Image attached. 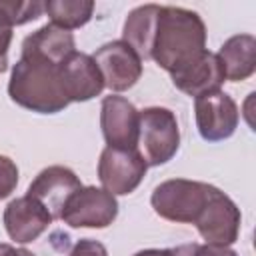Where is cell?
I'll list each match as a JSON object with an SVG mask.
<instances>
[{
	"label": "cell",
	"mask_w": 256,
	"mask_h": 256,
	"mask_svg": "<svg viewBox=\"0 0 256 256\" xmlns=\"http://www.w3.org/2000/svg\"><path fill=\"white\" fill-rule=\"evenodd\" d=\"M68 256H108V252H106L104 244H100L98 240L84 238L72 246Z\"/></svg>",
	"instance_id": "obj_21"
},
{
	"label": "cell",
	"mask_w": 256,
	"mask_h": 256,
	"mask_svg": "<svg viewBox=\"0 0 256 256\" xmlns=\"http://www.w3.org/2000/svg\"><path fill=\"white\" fill-rule=\"evenodd\" d=\"M82 188L80 178L66 166H48L44 168L28 186V196L36 198L52 218L60 220V214L68 202V198Z\"/></svg>",
	"instance_id": "obj_12"
},
{
	"label": "cell",
	"mask_w": 256,
	"mask_h": 256,
	"mask_svg": "<svg viewBox=\"0 0 256 256\" xmlns=\"http://www.w3.org/2000/svg\"><path fill=\"white\" fill-rule=\"evenodd\" d=\"M52 214L32 196H20L4 208V228L10 240L18 244H28L36 240L50 224Z\"/></svg>",
	"instance_id": "obj_13"
},
{
	"label": "cell",
	"mask_w": 256,
	"mask_h": 256,
	"mask_svg": "<svg viewBox=\"0 0 256 256\" xmlns=\"http://www.w3.org/2000/svg\"><path fill=\"white\" fill-rule=\"evenodd\" d=\"M44 12L50 18V24L62 30H74L84 26L94 12L92 0H48L44 2Z\"/></svg>",
	"instance_id": "obj_18"
},
{
	"label": "cell",
	"mask_w": 256,
	"mask_h": 256,
	"mask_svg": "<svg viewBox=\"0 0 256 256\" xmlns=\"http://www.w3.org/2000/svg\"><path fill=\"white\" fill-rule=\"evenodd\" d=\"M92 58L102 72L104 86H108L112 92L132 88L142 76V60L124 40H114L100 46Z\"/></svg>",
	"instance_id": "obj_9"
},
{
	"label": "cell",
	"mask_w": 256,
	"mask_h": 256,
	"mask_svg": "<svg viewBox=\"0 0 256 256\" xmlns=\"http://www.w3.org/2000/svg\"><path fill=\"white\" fill-rule=\"evenodd\" d=\"M198 244H182L176 248H168V256H196Z\"/></svg>",
	"instance_id": "obj_23"
},
{
	"label": "cell",
	"mask_w": 256,
	"mask_h": 256,
	"mask_svg": "<svg viewBox=\"0 0 256 256\" xmlns=\"http://www.w3.org/2000/svg\"><path fill=\"white\" fill-rule=\"evenodd\" d=\"M134 256H168V250H156V248H148V250H140Z\"/></svg>",
	"instance_id": "obj_25"
},
{
	"label": "cell",
	"mask_w": 256,
	"mask_h": 256,
	"mask_svg": "<svg viewBox=\"0 0 256 256\" xmlns=\"http://www.w3.org/2000/svg\"><path fill=\"white\" fill-rule=\"evenodd\" d=\"M180 146V128L172 110L150 106L138 112V152L148 166H160L174 158Z\"/></svg>",
	"instance_id": "obj_3"
},
{
	"label": "cell",
	"mask_w": 256,
	"mask_h": 256,
	"mask_svg": "<svg viewBox=\"0 0 256 256\" xmlns=\"http://www.w3.org/2000/svg\"><path fill=\"white\" fill-rule=\"evenodd\" d=\"M60 86L68 102H86L104 90V78L90 54L72 52L58 68Z\"/></svg>",
	"instance_id": "obj_10"
},
{
	"label": "cell",
	"mask_w": 256,
	"mask_h": 256,
	"mask_svg": "<svg viewBox=\"0 0 256 256\" xmlns=\"http://www.w3.org/2000/svg\"><path fill=\"white\" fill-rule=\"evenodd\" d=\"M100 128L110 148L138 146V110L122 96L110 94L102 100Z\"/></svg>",
	"instance_id": "obj_11"
},
{
	"label": "cell",
	"mask_w": 256,
	"mask_h": 256,
	"mask_svg": "<svg viewBox=\"0 0 256 256\" xmlns=\"http://www.w3.org/2000/svg\"><path fill=\"white\" fill-rule=\"evenodd\" d=\"M196 126L204 140L220 142L234 134L240 112L236 102L222 90H212L194 98Z\"/></svg>",
	"instance_id": "obj_8"
},
{
	"label": "cell",
	"mask_w": 256,
	"mask_h": 256,
	"mask_svg": "<svg viewBox=\"0 0 256 256\" xmlns=\"http://www.w3.org/2000/svg\"><path fill=\"white\" fill-rule=\"evenodd\" d=\"M58 68L36 58H20L8 82L12 102L38 114L62 112L70 102L62 92Z\"/></svg>",
	"instance_id": "obj_2"
},
{
	"label": "cell",
	"mask_w": 256,
	"mask_h": 256,
	"mask_svg": "<svg viewBox=\"0 0 256 256\" xmlns=\"http://www.w3.org/2000/svg\"><path fill=\"white\" fill-rule=\"evenodd\" d=\"M210 188L212 184L206 182L172 178L154 188L150 202L160 218L170 222L194 224L208 202Z\"/></svg>",
	"instance_id": "obj_4"
},
{
	"label": "cell",
	"mask_w": 256,
	"mask_h": 256,
	"mask_svg": "<svg viewBox=\"0 0 256 256\" xmlns=\"http://www.w3.org/2000/svg\"><path fill=\"white\" fill-rule=\"evenodd\" d=\"M12 28L14 26L10 22V16L4 8V2L0 0V70L2 72L6 70V54L12 42Z\"/></svg>",
	"instance_id": "obj_20"
},
{
	"label": "cell",
	"mask_w": 256,
	"mask_h": 256,
	"mask_svg": "<svg viewBox=\"0 0 256 256\" xmlns=\"http://www.w3.org/2000/svg\"><path fill=\"white\" fill-rule=\"evenodd\" d=\"M196 256H238L228 246H216V244H198Z\"/></svg>",
	"instance_id": "obj_22"
},
{
	"label": "cell",
	"mask_w": 256,
	"mask_h": 256,
	"mask_svg": "<svg viewBox=\"0 0 256 256\" xmlns=\"http://www.w3.org/2000/svg\"><path fill=\"white\" fill-rule=\"evenodd\" d=\"M118 216L116 198L104 188L82 186L66 202L60 220L72 228H106Z\"/></svg>",
	"instance_id": "obj_6"
},
{
	"label": "cell",
	"mask_w": 256,
	"mask_h": 256,
	"mask_svg": "<svg viewBox=\"0 0 256 256\" xmlns=\"http://www.w3.org/2000/svg\"><path fill=\"white\" fill-rule=\"evenodd\" d=\"M0 74H2V70H0Z\"/></svg>",
	"instance_id": "obj_26"
},
{
	"label": "cell",
	"mask_w": 256,
	"mask_h": 256,
	"mask_svg": "<svg viewBox=\"0 0 256 256\" xmlns=\"http://www.w3.org/2000/svg\"><path fill=\"white\" fill-rule=\"evenodd\" d=\"M174 86L188 96H200L212 90H220V84L226 80L224 68L214 52H200L188 64L170 74Z\"/></svg>",
	"instance_id": "obj_14"
},
{
	"label": "cell",
	"mask_w": 256,
	"mask_h": 256,
	"mask_svg": "<svg viewBox=\"0 0 256 256\" xmlns=\"http://www.w3.org/2000/svg\"><path fill=\"white\" fill-rule=\"evenodd\" d=\"M216 56L224 68L226 80H246L256 70V38L252 34H236L222 44Z\"/></svg>",
	"instance_id": "obj_17"
},
{
	"label": "cell",
	"mask_w": 256,
	"mask_h": 256,
	"mask_svg": "<svg viewBox=\"0 0 256 256\" xmlns=\"http://www.w3.org/2000/svg\"><path fill=\"white\" fill-rule=\"evenodd\" d=\"M16 184H18V166L8 156H0V200L10 196Z\"/></svg>",
	"instance_id": "obj_19"
},
{
	"label": "cell",
	"mask_w": 256,
	"mask_h": 256,
	"mask_svg": "<svg viewBox=\"0 0 256 256\" xmlns=\"http://www.w3.org/2000/svg\"><path fill=\"white\" fill-rule=\"evenodd\" d=\"M240 222H242V216L238 206L232 202V198L226 196L216 186H212L208 202L194 224L200 236L206 240V244L230 246L238 238Z\"/></svg>",
	"instance_id": "obj_7"
},
{
	"label": "cell",
	"mask_w": 256,
	"mask_h": 256,
	"mask_svg": "<svg viewBox=\"0 0 256 256\" xmlns=\"http://www.w3.org/2000/svg\"><path fill=\"white\" fill-rule=\"evenodd\" d=\"M206 26L194 10L162 6L150 58L168 74L176 72L206 48Z\"/></svg>",
	"instance_id": "obj_1"
},
{
	"label": "cell",
	"mask_w": 256,
	"mask_h": 256,
	"mask_svg": "<svg viewBox=\"0 0 256 256\" xmlns=\"http://www.w3.org/2000/svg\"><path fill=\"white\" fill-rule=\"evenodd\" d=\"M148 170L146 160L138 148H110L106 146L98 160V178L112 196L130 194L138 188Z\"/></svg>",
	"instance_id": "obj_5"
},
{
	"label": "cell",
	"mask_w": 256,
	"mask_h": 256,
	"mask_svg": "<svg viewBox=\"0 0 256 256\" xmlns=\"http://www.w3.org/2000/svg\"><path fill=\"white\" fill-rule=\"evenodd\" d=\"M72 52H76L74 34L54 24H46L24 38L20 58H36V60L60 66Z\"/></svg>",
	"instance_id": "obj_15"
},
{
	"label": "cell",
	"mask_w": 256,
	"mask_h": 256,
	"mask_svg": "<svg viewBox=\"0 0 256 256\" xmlns=\"http://www.w3.org/2000/svg\"><path fill=\"white\" fill-rule=\"evenodd\" d=\"M0 256H34L26 248H14L10 244H0Z\"/></svg>",
	"instance_id": "obj_24"
},
{
	"label": "cell",
	"mask_w": 256,
	"mask_h": 256,
	"mask_svg": "<svg viewBox=\"0 0 256 256\" xmlns=\"http://www.w3.org/2000/svg\"><path fill=\"white\" fill-rule=\"evenodd\" d=\"M160 10H162V6H158V4L138 6L128 14V18L124 22L122 40L140 56V60H148L152 54Z\"/></svg>",
	"instance_id": "obj_16"
}]
</instances>
